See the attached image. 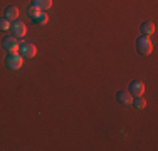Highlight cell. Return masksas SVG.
Returning a JSON list of instances; mask_svg holds the SVG:
<instances>
[{
    "mask_svg": "<svg viewBox=\"0 0 158 151\" xmlns=\"http://www.w3.org/2000/svg\"><path fill=\"white\" fill-rule=\"evenodd\" d=\"M2 47H3V51H7L9 54H14V52H19V49H20V42L17 40V37L10 35V37L2 39Z\"/></svg>",
    "mask_w": 158,
    "mask_h": 151,
    "instance_id": "cell-3",
    "label": "cell"
},
{
    "mask_svg": "<svg viewBox=\"0 0 158 151\" xmlns=\"http://www.w3.org/2000/svg\"><path fill=\"white\" fill-rule=\"evenodd\" d=\"M10 30H12L14 37H17V39H22V37H25V34H27V27H25L24 22L20 20H15L12 24V27H10Z\"/></svg>",
    "mask_w": 158,
    "mask_h": 151,
    "instance_id": "cell-5",
    "label": "cell"
},
{
    "mask_svg": "<svg viewBox=\"0 0 158 151\" xmlns=\"http://www.w3.org/2000/svg\"><path fill=\"white\" fill-rule=\"evenodd\" d=\"M136 51L140 52L141 55H150L153 51L152 40H150V35H141L136 39Z\"/></svg>",
    "mask_w": 158,
    "mask_h": 151,
    "instance_id": "cell-1",
    "label": "cell"
},
{
    "mask_svg": "<svg viewBox=\"0 0 158 151\" xmlns=\"http://www.w3.org/2000/svg\"><path fill=\"white\" fill-rule=\"evenodd\" d=\"M130 94L131 96H135V97H140V96H143L145 94V84H143L141 81H133L130 84Z\"/></svg>",
    "mask_w": 158,
    "mask_h": 151,
    "instance_id": "cell-6",
    "label": "cell"
},
{
    "mask_svg": "<svg viewBox=\"0 0 158 151\" xmlns=\"http://www.w3.org/2000/svg\"><path fill=\"white\" fill-rule=\"evenodd\" d=\"M39 12H40V9H37L35 5H31V7L27 9V15H29L31 18H34V17H35V15L39 14Z\"/></svg>",
    "mask_w": 158,
    "mask_h": 151,
    "instance_id": "cell-14",
    "label": "cell"
},
{
    "mask_svg": "<svg viewBox=\"0 0 158 151\" xmlns=\"http://www.w3.org/2000/svg\"><path fill=\"white\" fill-rule=\"evenodd\" d=\"M155 32V24L153 22H143L141 24V34L143 35H152Z\"/></svg>",
    "mask_w": 158,
    "mask_h": 151,
    "instance_id": "cell-11",
    "label": "cell"
},
{
    "mask_svg": "<svg viewBox=\"0 0 158 151\" xmlns=\"http://www.w3.org/2000/svg\"><path fill=\"white\" fill-rule=\"evenodd\" d=\"M5 18H9L10 22H15L17 18H19V7L15 5H10V7H7L5 9Z\"/></svg>",
    "mask_w": 158,
    "mask_h": 151,
    "instance_id": "cell-8",
    "label": "cell"
},
{
    "mask_svg": "<svg viewBox=\"0 0 158 151\" xmlns=\"http://www.w3.org/2000/svg\"><path fill=\"white\" fill-rule=\"evenodd\" d=\"M5 66L9 67L10 71H19L22 66H24V57H22L19 52H14V54H9L5 59Z\"/></svg>",
    "mask_w": 158,
    "mask_h": 151,
    "instance_id": "cell-2",
    "label": "cell"
},
{
    "mask_svg": "<svg viewBox=\"0 0 158 151\" xmlns=\"http://www.w3.org/2000/svg\"><path fill=\"white\" fill-rule=\"evenodd\" d=\"M116 99H118V103L123 104V106H131V103H133V96L130 94V91H119V92L116 94Z\"/></svg>",
    "mask_w": 158,
    "mask_h": 151,
    "instance_id": "cell-7",
    "label": "cell"
},
{
    "mask_svg": "<svg viewBox=\"0 0 158 151\" xmlns=\"http://www.w3.org/2000/svg\"><path fill=\"white\" fill-rule=\"evenodd\" d=\"M12 27V22L9 18H0V30H10Z\"/></svg>",
    "mask_w": 158,
    "mask_h": 151,
    "instance_id": "cell-13",
    "label": "cell"
},
{
    "mask_svg": "<svg viewBox=\"0 0 158 151\" xmlns=\"http://www.w3.org/2000/svg\"><path fill=\"white\" fill-rule=\"evenodd\" d=\"M131 104H133L136 109H145V108H146V101L143 99L141 96H140V97H135V99H133V103H131Z\"/></svg>",
    "mask_w": 158,
    "mask_h": 151,
    "instance_id": "cell-12",
    "label": "cell"
},
{
    "mask_svg": "<svg viewBox=\"0 0 158 151\" xmlns=\"http://www.w3.org/2000/svg\"><path fill=\"white\" fill-rule=\"evenodd\" d=\"M34 20V24H37V25H46L47 22H49V15L46 14V12H42V10H40L39 14L35 15V17L32 18Z\"/></svg>",
    "mask_w": 158,
    "mask_h": 151,
    "instance_id": "cell-10",
    "label": "cell"
},
{
    "mask_svg": "<svg viewBox=\"0 0 158 151\" xmlns=\"http://www.w3.org/2000/svg\"><path fill=\"white\" fill-rule=\"evenodd\" d=\"M19 51H20V55L24 59H34L37 54V49L34 44H20V49H19Z\"/></svg>",
    "mask_w": 158,
    "mask_h": 151,
    "instance_id": "cell-4",
    "label": "cell"
},
{
    "mask_svg": "<svg viewBox=\"0 0 158 151\" xmlns=\"http://www.w3.org/2000/svg\"><path fill=\"white\" fill-rule=\"evenodd\" d=\"M32 5H35L37 9L44 10H49L52 7V0H32Z\"/></svg>",
    "mask_w": 158,
    "mask_h": 151,
    "instance_id": "cell-9",
    "label": "cell"
}]
</instances>
